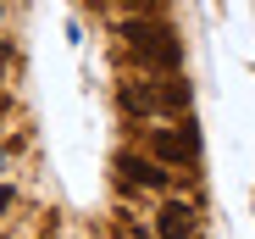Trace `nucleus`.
Wrapping results in <instances>:
<instances>
[{
	"label": "nucleus",
	"instance_id": "f257e3e1",
	"mask_svg": "<svg viewBox=\"0 0 255 239\" xmlns=\"http://www.w3.org/2000/svg\"><path fill=\"white\" fill-rule=\"evenodd\" d=\"M122 45L150 78H178V67H183V45L161 17H128L122 22Z\"/></svg>",
	"mask_w": 255,
	"mask_h": 239
},
{
	"label": "nucleus",
	"instance_id": "f03ea898",
	"mask_svg": "<svg viewBox=\"0 0 255 239\" xmlns=\"http://www.w3.org/2000/svg\"><path fill=\"white\" fill-rule=\"evenodd\" d=\"M111 167H117V184H122V189H166V167H161V162H150V156L122 150Z\"/></svg>",
	"mask_w": 255,
	"mask_h": 239
},
{
	"label": "nucleus",
	"instance_id": "7ed1b4c3",
	"mask_svg": "<svg viewBox=\"0 0 255 239\" xmlns=\"http://www.w3.org/2000/svg\"><path fill=\"white\" fill-rule=\"evenodd\" d=\"M194 134L183 128H150V162H161V167H183V162H194Z\"/></svg>",
	"mask_w": 255,
	"mask_h": 239
},
{
	"label": "nucleus",
	"instance_id": "20e7f679",
	"mask_svg": "<svg viewBox=\"0 0 255 239\" xmlns=\"http://www.w3.org/2000/svg\"><path fill=\"white\" fill-rule=\"evenodd\" d=\"M194 228H200L194 206L166 195V201H161V212H155V239H194Z\"/></svg>",
	"mask_w": 255,
	"mask_h": 239
},
{
	"label": "nucleus",
	"instance_id": "39448f33",
	"mask_svg": "<svg viewBox=\"0 0 255 239\" xmlns=\"http://www.w3.org/2000/svg\"><path fill=\"white\" fill-rule=\"evenodd\" d=\"M189 111V84L183 78H155V117H183Z\"/></svg>",
	"mask_w": 255,
	"mask_h": 239
},
{
	"label": "nucleus",
	"instance_id": "423d86ee",
	"mask_svg": "<svg viewBox=\"0 0 255 239\" xmlns=\"http://www.w3.org/2000/svg\"><path fill=\"white\" fill-rule=\"evenodd\" d=\"M122 106L139 111V117H155V78H144V84H122Z\"/></svg>",
	"mask_w": 255,
	"mask_h": 239
},
{
	"label": "nucleus",
	"instance_id": "0eeeda50",
	"mask_svg": "<svg viewBox=\"0 0 255 239\" xmlns=\"http://www.w3.org/2000/svg\"><path fill=\"white\" fill-rule=\"evenodd\" d=\"M128 6H133V17H155V11H161V0H128Z\"/></svg>",
	"mask_w": 255,
	"mask_h": 239
},
{
	"label": "nucleus",
	"instance_id": "6e6552de",
	"mask_svg": "<svg viewBox=\"0 0 255 239\" xmlns=\"http://www.w3.org/2000/svg\"><path fill=\"white\" fill-rule=\"evenodd\" d=\"M0 212H11V184H0Z\"/></svg>",
	"mask_w": 255,
	"mask_h": 239
},
{
	"label": "nucleus",
	"instance_id": "1a4fd4ad",
	"mask_svg": "<svg viewBox=\"0 0 255 239\" xmlns=\"http://www.w3.org/2000/svg\"><path fill=\"white\" fill-rule=\"evenodd\" d=\"M6 56H11V50H6V45H0V67H6Z\"/></svg>",
	"mask_w": 255,
	"mask_h": 239
}]
</instances>
